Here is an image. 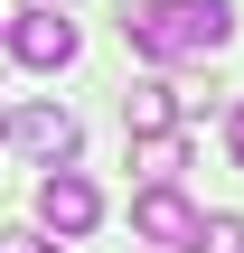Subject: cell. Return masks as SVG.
I'll use <instances>...</instances> for the list:
<instances>
[{
  "mask_svg": "<svg viewBox=\"0 0 244 253\" xmlns=\"http://www.w3.org/2000/svg\"><path fill=\"white\" fill-rule=\"evenodd\" d=\"M132 56L150 66H188V56H226L235 47V0H132L122 9Z\"/></svg>",
  "mask_w": 244,
  "mask_h": 253,
  "instance_id": "cell-1",
  "label": "cell"
},
{
  "mask_svg": "<svg viewBox=\"0 0 244 253\" xmlns=\"http://www.w3.org/2000/svg\"><path fill=\"white\" fill-rule=\"evenodd\" d=\"M0 38H9V56H19L28 75H66V66L85 56V38H75V19H66L56 0H38V9H19V19H9Z\"/></svg>",
  "mask_w": 244,
  "mask_h": 253,
  "instance_id": "cell-2",
  "label": "cell"
},
{
  "mask_svg": "<svg viewBox=\"0 0 244 253\" xmlns=\"http://www.w3.org/2000/svg\"><path fill=\"white\" fill-rule=\"evenodd\" d=\"M0 141H9V150H28L38 169H66V160L85 150V122H75L66 103H9V122H0Z\"/></svg>",
  "mask_w": 244,
  "mask_h": 253,
  "instance_id": "cell-3",
  "label": "cell"
},
{
  "mask_svg": "<svg viewBox=\"0 0 244 253\" xmlns=\"http://www.w3.org/2000/svg\"><path fill=\"white\" fill-rule=\"evenodd\" d=\"M38 225H47L56 244L94 235V225H103V188H94L85 169H47V178H38Z\"/></svg>",
  "mask_w": 244,
  "mask_h": 253,
  "instance_id": "cell-4",
  "label": "cell"
},
{
  "mask_svg": "<svg viewBox=\"0 0 244 253\" xmlns=\"http://www.w3.org/2000/svg\"><path fill=\"white\" fill-rule=\"evenodd\" d=\"M132 235L160 253H188V235H197V207L179 197V178H150L141 197H132Z\"/></svg>",
  "mask_w": 244,
  "mask_h": 253,
  "instance_id": "cell-5",
  "label": "cell"
},
{
  "mask_svg": "<svg viewBox=\"0 0 244 253\" xmlns=\"http://www.w3.org/2000/svg\"><path fill=\"white\" fill-rule=\"evenodd\" d=\"M179 113H188V103H179L169 75H141V84L122 94V122H132V131H179Z\"/></svg>",
  "mask_w": 244,
  "mask_h": 253,
  "instance_id": "cell-6",
  "label": "cell"
},
{
  "mask_svg": "<svg viewBox=\"0 0 244 253\" xmlns=\"http://www.w3.org/2000/svg\"><path fill=\"white\" fill-rule=\"evenodd\" d=\"M132 169H141V188H150V178H179V169H188V141H179V131H132Z\"/></svg>",
  "mask_w": 244,
  "mask_h": 253,
  "instance_id": "cell-7",
  "label": "cell"
},
{
  "mask_svg": "<svg viewBox=\"0 0 244 253\" xmlns=\"http://www.w3.org/2000/svg\"><path fill=\"white\" fill-rule=\"evenodd\" d=\"M188 253H244V216H197Z\"/></svg>",
  "mask_w": 244,
  "mask_h": 253,
  "instance_id": "cell-8",
  "label": "cell"
},
{
  "mask_svg": "<svg viewBox=\"0 0 244 253\" xmlns=\"http://www.w3.org/2000/svg\"><path fill=\"white\" fill-rule=\"evenodd\" d=\"M0 253H56V244H47V235H28V225H9V235H0Z\"/></svg>",
  "mask_w": 244,
  "mask_h": 253,
  "instance_id": "cell-9",
  "label": "cell"
},
{
  "mask_svg": "<svg viewBox=\"0 0 244 253\" xmlns=\"http://www.w3.org/2000/svg\"><path fill=\"white\" fill-rule=\"evenodd\" d=\"M226 150H235V169H244V103H235V122H226Z\"/></svg>",
  "mask_w": 244,
  "mask_h": 253,
  "instance_id": "cell-10",
  "label": "cell"
},
{
  "mask_svg": "<svg viewBox=\"0 0 244 253\" xmlns=\"http://www.w3.org/2000/svg\"><path fill=\"white\" fill-rule=\"evenodd\" d=\"M56 9H66V0H56Z\"/></svg>",
  "mask_w": 244,
  "mask_h": 253,
  "instance_id": "cell-11",
  "label": "cell"
}]
</instances>
